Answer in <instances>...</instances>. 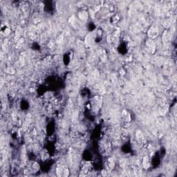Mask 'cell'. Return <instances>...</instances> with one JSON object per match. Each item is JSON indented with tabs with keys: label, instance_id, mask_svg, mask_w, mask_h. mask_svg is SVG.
<instances>
[{
	"label": "cell",
	"instance_id": "7a4b0ae2",
	"mask_svg": "<svg viewBox=\"0 0 177 177\" xmlns=\"http://www.w3.org/2000/svg\"><path fill=\"white\" fill-rule=\"evenodd\" d=\"M159 35V31L156 26H152L149 29L148 31V35L150 38H155Z\"/></svg>",
	"mask_w": 177,
	"mask_h": 177
},
{
	"label": "cell",
	"instance_id": "6da1fadb",
	"mask_svg": "<svg viewBox=\"0 0 177 177\" xmlns=\"http://www.w3.org/2000/svg\"><path fill=\"white\" fill-rule=\"evenodd\" d=\"M68 170L64 165H60L56 169V173L59 176H68Z\"/></svg>",
	"mask_w": 177,
	"mask_h": 177
},
{
	"label": "cell",
	"instance_id": "3957f363",
	"mask_svg": "<svg viewBox=\"0 0 177 177\" xmlns=\"http://www.w3.org/2000/svg\"><path fill=\"white\" fill-rule=\"evenodd\" d=\"M146 47L148 48V50L151 53H153L155 51L156 48V46L154 42L152 41L151 39L148 40V42H146Z\"/></svg>",
	"mask_w": 177,
	"mask_h": 177
},
{
	"label": "cell",
	"instance_id": "8992f818",
	"mask_svg": "<svg viewBox=\"0 0 177 177\" xmlns=\"http://www.w3.org/2000/svg\"><path fill=\"white\" fill-rule=\"evenodd\" d=\"M143 166L145 169H148L150 167V159L148 156H146L143 158Z\"/></svg>",
	"mask_w": 177,
	"mask_h": 177
},
{
	"label": "cell",
	"instance_id": "5b68a950",
	"mask_svg": "<svg viewBox=\"0 0 177 177\" xmlns=\"http://www.w3.org/2000/svg\"><path fill=\"white\" fill-rule=\"evenodd\" d=\"M136 138H137V140H138L139 143H143L145 141V136H143V133L141 131H137L136 132Z\"/></svg>",
	"mask_w": 177,
	"mask_h": 177
},
{
	"label": "cell",
	"instance_id": "277c9868",
	"mask_svg": "<svg viewBox=\"0 0 177 177\" xmlns=\"http://www.w3.org/2000/svg\"><path fill=\"white\" fill-rule=\"evenodd\" d=\"M122 118L125 120V122L129 123L130 121V120H131L130 113L127 111H126V110H123V112H122Z\"/></svg>",
	"mask_w": 177,
	"mask_h": 177
},
{
	"label": "cell",
	"instance_id": "52a82bcc",
	"mask_svg": "<svg viewBox=\"0 0 177 177\" xmlns=\"http://www.w3.org/2000/svg\"><path fill=\"white\" fill-rule=\"evenodd\" d=\"M114 165H115V163H114V159H112V158H109L108 160H107V163H106L107 169H109V170H112V169L114 168Z\"/></svg>",
	"mask_w": 177,
	"mask_h": 177
}]
</instances>
